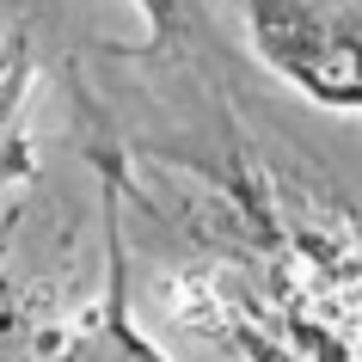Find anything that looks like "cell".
<instances>
[{
  "mask_svg": "<svg viewBox=\"0 0 362 362\" xmlns=\"http://www.w3.org/2000/svg\"><path fill=\"white\" fill-rule=\"evenodd\" d=\"M252 31L270 68L325 105H362V25L320 0H252Z\"/></svg>",
  "mask_w": 362,
  "mask_h": 362,
  "instance_id": "1",
  "label": "cell"
}]
</instances>
